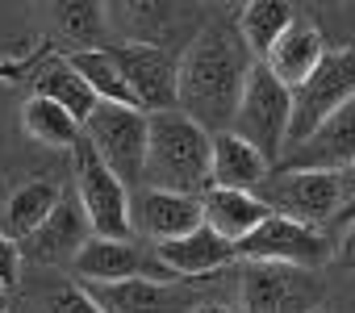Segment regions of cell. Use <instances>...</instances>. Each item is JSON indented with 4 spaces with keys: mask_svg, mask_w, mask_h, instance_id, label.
Listing matches in <instances>:
<instances>
[{
    "mask_svg": "<svg viewBox=\"0 0 355 313\" xmlns=\"http://www.w3.org/2000/svg\"><path fill=\"white\" fill-rule=\"evenodd\" d=\"M255 59L247 55L234 17L209 21L189 51L180 55V84H175V109L193 117L209 134H226L234 121V109L243 100L247 75Z\"/></svg>",
    "mask_w": 355,
    "mask_h": 313,
    "instance_id": "cell-1",
    "label": "cell"
},
{
    "mask_svg": "<svg viewBox=\"0 0 355 313\" xmlns=\"http://www.w3.org/2000/svg\"><path fill=\"white\" fill-rule=\"evenodd\" d=\"M142 188L205 197L214 188V134L180 109L146 113V176Z\"/></svg>",
    "mask_w": 355,
    "mask_h": 313,
    "instance_id": "cell-2",
    "label": "cell"
},
{
    "mask_svg": "<svg viewBox=\"0 0 355 313\" xmlns=\"http://www.w3.org/2000/svg\"><path fill=\"white\" fill-rule=\"evenodd\" d=\"M272 217H288L313 230H326L343 209V176L338 172H309V168H272L255 193Z\"/></svg>",
    "mask_w": 355,
    "mask_h": 313,
    "instance_id": "cell-3",
    "label": "cell"
},
{
    "mask_svg": "<svg viewBox=\"0 0 355 313\" xmlns=\"http://www.w3.org/2000/svg\"><path fill=\"white\" fill-rule=\"evenodd\" d=\"M288 125H293V92L263 63H255L247 75V88H243V100L234 109L230 134L243 138L251 150H259L276 168L288 150Z\"/></svg>",
    "mask_w": 355,
    "mask_h": 313,
    "instance_id": "cell-4",
    "label": "cell"
},
{
    "mask_svg": "<svg viewBox=\"0 0 355 313\" xmlns=\"http://www.w3.org/2000/svg\"><path fill=\"white\" fill-rule=\"evenodd\" d=\"M355 96V46H334L322 55L318 71L293 92V125H288V150L305 146L347 100Z\"/></svg>",
    "mask_w": 355,
    "mask_h": 313,
    "instance_id": "cell-5",
    "label": "cell"
},
{
    "mask_svg": "<svg viewBox=\"0 0 355 313\" xmlns=\"http://www.w3.org/2000/svg\"><path fill=\"white\" fill-rule=\"evenodd\" d=\"M326 284L318 271L280 263H239V313H313Z\"/></svg>",
    "mask_w": 355,
    "mask_h": 313,
    "instance_id": "cell-6",
    "label": "cell"
},
{
    "mask_svg": "<svg viewBox=\"0 0 355 313\" xmlns=\"http://www.w3.org/2000/svg\"><path fill=\"white\" fill-rule=\"evenodd\" d=\"M88 146L101 154V163L130 188H142L146 176V113L121 109V105H96V113L84 121Z\"/></svg>",
    "mask_w": 355,
    "mask_h": 313,
    "instance_id": "cell-7",
    "label": "cell"
},
{
    "mask_svg": "<svg viewBox=\"0 0 355 313\" xmlns=\"http://www.w3.org/2000/svg\"><path fill=\"white\" fill-rule=\"evenodd\" d=\"M76 163V201L92 226V238H134L130 234V188L101 163V154L88 146V138L71 150Z\"/></svg>",
    "mask_w": 355,
    "mask_h": 313,
    "instance_id": "cell-8",
    "label": "cell"
},
{
    "mask_svg": "<svg viewBox=\"0 0 355 313\" xmlns=\"http://www.w3.org/2000/svg\"><path fill=\"white\" fill-rule=\"evenodd\" d=\"M330 255H334V238H326V230H313L288 217H268L255 234H247L234 247L239 263H280V267H301V271L326 267Z\"/></svg>",
    "mask_w": 355,
    "mask_h": 313,
    "instance_id": "cell-9",
    "label": "cell"
},
{
    "mask_svg": "<svg viewBox=\"0 0 355 313\" xmlns=\"http://www.w3.org/2000/svg\"><path fill=\"white\" fill-rule=\"evenodd\" d=\"M109 59L117 63L138 113H167L175 109V84H180V59L155 42H105Z\"/></svg>",
    "mask_w": 355,
    "mask_h": 313,
    "instance_id": "cell-10",
    "label": "cell"
},
{
    "mask_svg": "<svg viewBox=\"0 0 355 313\" xmlns=\"http://www.w3.org/2000/svg\"><path fill=\"white\" fill-rule=\"evenodd\" d=\"M201 280H150L134 276L121 284H80L105 313H193L205 305Z\"/></svg>",
    "mask_w": 355,
    "mask_h": 313,
    "instance_id": "cell-11",
    "label": "cell"
},
{
    "mask_svg": "<svg viewBox=\"0 0 355 313\" xmlns=\"http://www.w3.org/2000/svg\"><path fill=\"white\" fill-rule=\"evenodd\" d=\"M76 284H121L134 276L171 280V271L155 259V251H142L130 238H88L84 251L71 259Z\"/></svg>",
    "mask_w": 355,
    "mask_h": 313,
    "instance_id": "cell-12",
    "label": "cell"
},
{
    "mask_svg": "<svg viewBox=\"0 0 355 313\" xmlns=\"http://www.w3.org/2000/svg\"><path fill=\"white\" fill-rule=\"evenodd\" d=\"M205 226L201 197H180V193H159V188H138L130 193V234L150 238V247L184 238Z\"/></svg>",
    "mask_w": 355,
    "mask_h": 313,
    "instance_id": "cell-13",
    "label": "cell"
},
{
    "mask_svg": "<svg viewBox=\"0 0 355 313\" xmlns=\"http://www.w3.org/2000/svg\"><path fill=\"white\" fill-rule=\"evenodd\" d=\"M88 238H92V226H88L76 193H63V201L55 205V213L30 238H21L17 247H21V263H34V267H59V263H67L71 267V259L84 251Z\"/></svg>",
    "mask_w": 355,
    "mask_h": 313,
    "instance_id": "cell-14",
    "label": "cell"
},
{
    "mask_svg": "<svg viewBox=\"0 0 355 313\" xmlns=\"http://www.w3.org/2000/svg\"><path fill=\"white\" fill-rule=\"evenodd\" d=\"M150 251H155V259L171 271V280H209V276L226 271L230 263H239V259H234V247H230L226 238H218L209 226H201V230H193V234H184V238L159 242V247H150Z\"/></svg>",
    "mask_w": 355,
    "mask_h": 313,
    "instance_id": "cell-15",
    "label": "cell"
},
{
    "mask_svg": "<svg viewBox=\"0 0 355 313\" xmlns=\"http://www.w3.org/2000/svg\"><path fill=\"white\" fill-rule=\"evenodd\" d=\"M276 168H309V172H347L355 168V96Z\"/></svg>",
    "mask_w": 355,
    "mask_h": 313,
    "instance_id": "cell-16",
    "label": "cell"
},
{
    "mask_svg": "<svg viewBox=\"0 0 355 313\" xmlns=\"http://www.w3.org/2000/svg\"><path fill=\"white\" fill-rule=\"evenodd\" d=\"M330 46H326V38H322V26L313 21V17H293V26L280 34V42L268 51V59H263V67L288 88V92H297L313 71H318V63H322V55H326Z\"/></svg>",
    "mask_w": 355,
    "mask_h": 313,
    "instance_id": "cell-17",
    "label": "cell"
},
{
    "mask_svg": "<svg viewBox=\"0 0 355 313\" xmlns=\"http://www.w3.org/2000/svg\"><path fill=\"white\" fill-rule=\"evenodd\" d=\"M201 213H205V226L230 247H239L247 234H255L272 217L255 193H234V188H209L201 197Z\"/></svg>",
    "mask_w": 355,
    "mask_h": 313,
    "instance_id": "cell-18",
    "label": "cell"
},
{
    "mask_svg": "<svg viewBox=\"0 0 355 313\" xmlns=\"http://www.w3.org/2000/svg\"><path fill=\"white\" fill-rule=\"evenodd\" d=\"M272 163L259 150H251L243 138L214 134V188H234V193H259V184L268 180Z\"/></svg>",
    "mask_w": 355,
    "mask_h": 313,
    "instance_id": "cell-19",
    "label": "cell"
},
{
    "mask_svg": "<svg viewBox=\"0 0 355 313\" xmlns=\"http://www.w3.org/2000/svg\"><path fill=\"white\" fill-rule=\"evenodd\" d=\"M34 96H46V100H55L59 109H67L80 125L96 113V96H92V88L80 80V71L63 59V55H55V59H46L38 71H34Z\"/></svg>",
    "mask_w": 355,
    "mask_h": 313,
    "instance_id": "cell-20",
    "label": "cell"
},
{
    "mask_svg": "<svg viewBox=\"0 0 355 313\" xmlns=\"http://www.w3.org/2000/svg\"><path fill=\"white\" fill-rule=\"evenodd\" d=\"M59 201H63V188H59L55 180H26V184L13 188V197L5 201V234H9L13 242L30 238V234L55 213Z\"/></svg>",
    "mask_w": 355,
    "mask_h": 313,
    "instance_id": "cell-21",
    "label": "cell"
},
{
    "mask_svg": "<svg viewBox=\"0 0 355 313\" xmlns=\"http://www.w3.org/2000/svg\"><path fill=\"white\" fill-rule=\"evenodd\" d=\"M297 9L293 5H276V0H255V5H243L234 13V26H239V38L247 46V55L255 63L268 59V51L280 42V34L293 26Z\"/></svg>",
    "mask_w": 355,
    "mask_h": 313,
    "instance_id": "cell-22",
    "label": "cell"
},
{
    "mask_svg": "<svg viewBox=\"0 0 355 313\" xmlns=\"http://www.w3.org/2000/svg\"><path fill=\"white\" fill-rule=\"evenodd\" d=\"M21 129H26L34 142L55 146V150H76V142L84 138V125H80L67 109H59L55 100H46V96H30V100H26V109H21Z\"/></svg>",
    "mask_w": 355,
    "mask_h": 313,
    "instance_id": "cell-23",
    "label": "cell"
},
{
    "mask_svg": "<svg viewBox=\"0 0 355 313\" xmlns=\"http://www.w3.org/2000/svg\"><path fill=\"white\" fill-rule=\"evenodd\" d=\"M63 59L80 71V80L92 88V96H96L101 105L138 109L134 96H130V88H125V80H121V71H117V63L109 59V51H67Z\"/></svg>",
    "mask_w": 355,
    "mask_h": 313,
    "instance_id": "cell-24",
    "label": "cell"
},
{
    "mask_svg": "<svg viewBox=\"0 0 355 313\" xmlns=\"http://www.w3.org/2000/svg\"><path fill=\"white\" fill-rule=\"evenodd\" d=\"M59 30L80 42V51H105V9L101 5H63Z\"/></svg>",
    "mask_w": 355,
    "mask_h": 313,
    "instance_id": "cell-25",
    "label": "cell"
},
{
    "mask_svg": "<svg viewBox=\"0 0 355 313\" xmlns=\"http://www.w3.org/2000/svg\"><path fill=\"white\" fill-rule=\"evenodd\" d=\"M42 313H105L76 280H63V284H51L42 292Z\"/></svg>",
    "mask_w": 355,
    "mask_h": 313,
    "instance_id": "cell-26",
    "label": "cell"
},
{
    "mask_svg": "<svg viewBox=\"0 0 355 313\" xmlns=\"http://www.w3.org/2000/svg\"><path fill=\"white\" fill-rule=\"evenodd\" d=\"M338 217H343L347 226H343L338 238H334V255H330V263L343 267V271H355V209H343Z\"/></svg>",
    "mask_w": 355,
    "mask_h": 313,
    "instance_id": "cell-27",
    "label": "cell"
},
{
    "mask_svg": "<svg viewBox=\"0 0 355 313\" xmlns=\"http://www.w3.org/2000/svg\"><path fill=\"white\" fill-rule=\"evenodd\" d=\"M21 280V247L0 230V288H17Z\"/></svg>",
    "mask_w": 355,
    "mask_h": 313,
    "instance_id": "cell-28",
    "label": "cell"
},
{
    "mask_svg": "<svg viewBox=\"0 0 355 313\" xmlns=\"http://www.w3.org/2000/svg\"><path fill=\"white\" fill-rule=\"evenodd\" d=\"M193 313H234V309H226V305H218V301H205V305L193 309Z\"/></svg>",
    "mask_w": 355,
    "mask_h": 313,
    "instance_id": "cell-29",
    "label": "cell"
},
{
    "mask_svg": "<svg viewBox=\"0 0 355 313\" xmlns=\"http://www.w3.org/2000/svg\"><path fill=\"white\" fill-rule=\"evenodd\" d=\"M0 313H9V288H0Z\"/></svg>",
    "mask_w": 355,
    "mask_h": 313,
    "instance_id": "cell-30",
    "label": "cell"
},
{
    "mask_svg": "<svg viewBox=\"0 0 355 313\" xmlns=\"http://www.w3.org/2000/svg\"><path fill=\"white\" fill-rule=\"evenodd\" d=\"M313 313H334V309H326V305H322V309H313Z\"/></svg>",
    "mask_w": 355,
    "mask_h": 313,
    "instance_id": "cell-31",
    "label": "cell"
}]
</instances>
